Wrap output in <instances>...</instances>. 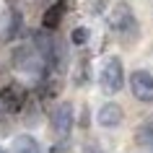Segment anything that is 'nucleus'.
<instances>
[{
    "label": "nucleus",
    "instance_id": "obj_13",
    "mask_svg": "<svg viewBox=\"0 0 153 153\" xmlns=\"http://www.w3.org/2000/svg\"><path fill=\"white\" fill-rule=\"evenodd\" d=\"M83 151H86V153H99V148H96V145H94V143H88V145H86V148H83Z\"/></svg>",
    "mask_w": 153,
    "mask_h": 153
},
{
    "label": "nucleus",
    "instance_id": "obj_12",
    "mask_svg": "<svg viewBox=\"0 0 153 153\" xmlns=\"http://www.w3.org/2000/svg\"><path fill=\"white\" fill-rule=\"evenodd\" d=\"M73 44H86L88 42V29H83V26H78V29H73Z\"/></svg>",
    "mask_w": 153,
    "mask_h": 153
},
{
    "label": "nucleus",
    "instance_id": "obj_7",
    "mask_svg": "<svg viewBox=\"0 0 153 153\" xmlns=\"http://www.w3.org/2000/svg\"><path fill=\"white\" fill-rule=\"evenodd\" d=\"M34 42H36V52L44 57V62H55L57 60V47H55V42H52V36L47 31H36Z\"/></svg>",
    "mask_w": 153,
    "mask_h": 153
},
{
    "label": "nucleus",
    "instance_id": "obj_5",
    "mask_svg": "<svg viewBox=\"0 0 153 153\" xmlns=\"http://www.w3.org/2000/svg\"><path fill=\"white\" fill-rule=\"evenodd\" d=\"M24 88L18 86V83H10V86H5V88L0 91V101H3V106L5 109H10V112H18L21 106H24Z\"/></svg>",
    "mask_w": 153,
    "mask_h": 153
},
{
    "label": "nucleus",
    "instance_id": "obj_9",
    "mask_svg": "<svg viewBox=\"0 0 153 153\" xmlns=\"http://www.w3.org/2000/svg\"><path fill=\"white\" fill-rule=\"evenodd\" d=\"M13 153H44V151L31 135H18L13 137Z\"/></svg>",
    "mask_w": 153,
    "mask_h": 153
},
{
    "label": "nucleus",
    "instance_id": "obj_3",
    "mask_svg": "<svg viewBox=\"0 0 153 153\" xmlns=\"http://www.w3.org/2000/svg\"><path fill=\"white\" fill-rule=\"evenodd\" d=\"M42 60L44 57L39 52H34L31 47H18L13 52V65H16L18 70H24V73H36L42 68Z\"/></svg>",
    "mask_w": 153,
    "mask_h": 153
},
{
    "label": "nucleus",
    "instance_id": "obj_2",
    "mask_svg": "<svg viewBox=\"0 0 153 153\" xmlns=\"http://www.w3.org/2000/svg\"><path fill=\"white\" fill-rule=\"evenodd\" d=\"M130 88L137 101H153V75L148 70H135L130 75Z\"/></svg>",
    "mask_w": 153,
    "mask_h": 153
},
{
    "label": "nucleus",
    "instance_id": "obj_4",
    "mask_svg": "<svg viewBox=\"0 0 153 153\" xmlns=\"http://www.w3.org/2000/svg\"><path fill=\"white\" fill-rule=\"evenodd\" d=\"M52 127H55V132L60 137L70 135V130H73V104L62 101V104L55 109V114H52Z\"/></svg>",
    "mask_w": 153,
    "mask_h": 153
},
{
    "label": "nucleus",
    "instance_id": "obj_10",
    "mask_svg": "<svg viewBox=\"0 0 153 153\" xmlns=\"http://www.w3.org/2000/svg\"><path fill=\"white\" fill-rule=\"evenodd\" d=\"M60 18H62V3H55L52 8H47V13H44V18H42V24H44V29H57V24H60Z\"/></svg>",
    "mask_w": 153,
    "mask_h": 153
},
{
    "label": "nucleus",
    "instance_id": "obj_11",
    "mask_svg": "<svg viewBox=\"0 0 153 153\" xmlns=\"http://www.w3.org/2000/svg\"><path fill=\"white\" fill-rule=\"evenodd\" d=\"M137 143L153 145V125H143V127L137 130Z\"/></svg>",
    "mask_w": 153,
    "mask_h": 153
},
{
    "label": "nucleus",
    "instance_id": "obj_1",
    "mask_svg": "<svg viewBox=\"0 0 153 153\" xmlns=\"http://www.w3.org/2000/svg\"><path fill=\"white\" fill-rule=\"evenodd\" d=\"M99 83L106 94H117L125 83V73H122V62L117 57H109L101 68V75H99Z\"/></svg>",
    "mask_w": 153,
    "mask_h": 153
},
{
    "label": "nucleus",
    "instance_id": "obj_6",
    "mask_svg": "<svg viewBox=\"0 0 153 153\" xmlns=\"http://www.w3.org/2000/svg\"><path fill=\"white\" fill-rule=\"evenodd\" d=\"M96 120H99L101 127H117V125L122 122V106L114 104V101H106V104L99 109Z\"/></svg>",
    "mask_w": 153,
    "mask_h": 153
},
{
    "label": "nucleus",
    "instance_id": "obj_8",
    "mask_svg": "<svg viewBox=\"0 0 153 153\" xmlns=\"http://www.w3.org/2000/svg\"><path fill=\"white\" fill-rule=\"evenodd\" d=\"M112 26H114L120 34L135 31V18H132V13H130L127 5H120V8L114 10V16H112Z\"/></svg>",
    "mask_w": 153,
    "mask_h": 153
},
{
    "label": "nucleus",
    "instance_id": "obj_14",
    "mask_svg": "<svg viewBox=\"0 0 153 153\" xmlns=\"http://www.w3.org/2000/svg\"><path fill=\"white\" fill-rule=\"evenodd\" d=\"M0 153H3V148H0Z\"/></svg>",
    "mask_w": 153,
    "mask_h": 153
}]
</instances>
